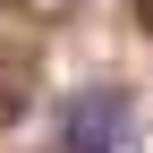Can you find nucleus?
Here are the masks:
<instances>
[{
  "label": "nucleus",
  "instance_id": "1",
  "mask_svg": "<svg viewBox=\"0 0 153 153\" xmlns=\"http://www.w3.org/2000/svg\"><path fill=\"white\" fill-rule=\"evenodd\" d=\"M136 145V111H128L119 85H85L60 102V136H51V153H128Z\"/></svg>",
  "mask_w": 153,
  "mask_h": 153
},
{
  "label": "nucleus",
  "instance_id": "2",
  "mask_svg": "<svg viewBox=\"0 0 153 153\" xmlns=\"http://www.w3.org/2000/svg\"><path fill=\"white\" fill-rule=\"evenodd\" d=\"M34 111V51H0V128Z\"/></svg>",
  "mask_w": 153,
  "mask_h": 153
},
{
  "label": "nucleus",
  "instance_id": "3",
  "mask_svg": "<svg viewBox=\"0 0 153 153\" xmlns=\"http://www.w3.org/2000/svg\"><path fill=\"white\" fill-rule=\"evenodd\" d=\"M136 26H145V34H153V0H136Z\"/></svg>",
  "mask_w": 153,
  "mask_h": 153
},
{
  "label": "nucleus",
  "instance_id": "4",
  "mask_svg": "<svg viewBox=\"0 0 153 153\" xmlns=\"http://www.w3.org/2000/svg\"><path fill=\"white\" fill-rule=\"evenodd\" d=\"M17 9H43V0H17Z\"/></svg>",
  "mask_w": 153,
  "mask_h": 153
}]
</instances>
